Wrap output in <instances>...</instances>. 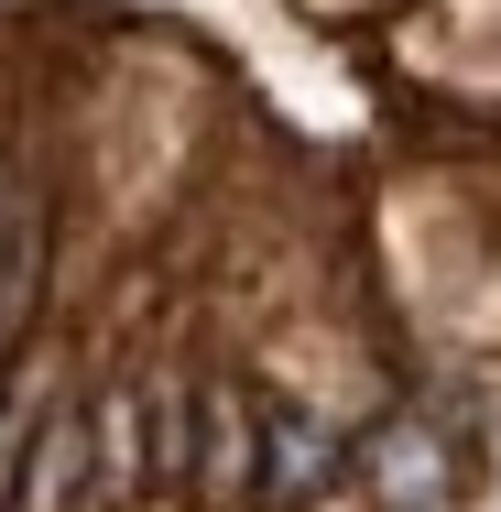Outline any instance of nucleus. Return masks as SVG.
I'll use <instances>...</instances> for the list:
<instances>
[{
	"instance_id": "nucleus-4",
	"label": "nucleus",
	"mask_w": 501,
	"mask_h": 512,
	"mask_svg": "<svg viewBox=\"0 0 501 512\" xmlns=\"http://www.w3.org/2000/svg\"><path fill=\"white\" fill-rule=\"evenodd\" d=\"M11 512H88V404H44L11 469Z\"/></svg>"
},
{
	"instance_id": "nucleus-6",
	"label": "nucleus",
	"mask_w": 501,
	"mask_h": 512,
	"mask_svg": "<svg viewBox=\"0 0 501 512\" xmlns=\"http://www.w3.org/2000/svg\"><path fill=\"white\" fill-rule=\"evenodd\" d=\"M11 175H22V164H11V142H0V240H11Z\"/></svg>"
},
{
	"instance_id": "nucleus-5",
	"label": "nucleus",
	"mask_w": 501,
	"mask_h": 512,
	"mask_svg": "<svg viewBox=\"0 0 501 512\" xmlns=\"http://www.w3.org/2000/svg\"><path fill=\"white\" fill-rule=\"evenodd\" d=\"M153 458H142V382H109L88 414V502H142Z\"/></svg>"
},
{
	"instance_id": "nucleus-3",
	"label": "nucleus",
	"mask_w": 501,
	"mask_h": 512,
	"mask_svg": "<svg viewBox=\"0 0 501 512\" xmlns=\"http://www.w3.org/2000/svg\"><path fill=\"white\" fill-rule=\"evenodd\" d=\"M251 469H262V404L207 371L197 382V469H186V502H251Z\"/></svg>"
},
{
	"instance_id": "nucleus-1",
	"label": "nucleus",
	"mask_w": 501,
	"mask_h": 512,
	"mask_svg": "<svg viewBox=\"0 0 501 512\" xmlns=\"http://www.w3.org/2000/svg\"><path fill=\"white\" fill-rule=\"evenodd\" d=\"M349 469V436L316 404H262V469H251V512H327V480Z\"/></svg>"
},
{
	"instance_id": "nucleus-2",
	"label": "nucleus",
	"mask_w": 501,
	"mask_h": 512,
	"mask_svg": "<svg viewBox=\"0 0 501 512\" xmlns=\"http://www.w3.org/2000/svg\"><path fill=\"white\" fill-rule=\"evenodd\" d=\"M360 480H371V512H436L458 480V447L436 414H382V436L360 447Z\"/></svg>"
}]
</instances>
